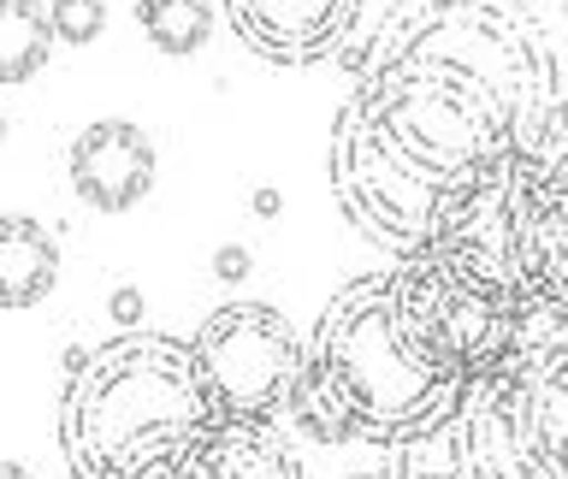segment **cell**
Listing matches in <instances>:
<instances>
[{"mask_svg": "<svg viewBox=\"0 0 568 479\" xmlns=\"http://www.w3.org/2000/svg\"><path fill=\"white\" fill-rule=\"evenodd\" d=\"M527 438L539 444L550 473L568 479V314H527L515 355L497 367Z\"/></svg>", "mask_w": 568, "mask_h": 479, "instance_id": "cell-7", "label": "cell"}, {"mask_svg": "<svg viewBox=\"0 0 568 479\" xmlns=\"http://www.w3.org/2000/svg\"><path fill=\"white\" fill-rule=\"evenodd\" d=\"M0 479H30V473L18 468V461H0Z\"/></svg>", "mask_w": 568, "mask_h": 479, "instance_id": "cell-19", "label": "cell"}, {"mask_svg": "<svg viewBox=\"0 0 568 479\" xmlns=\"http://www.w3.org/2000/svg\"><path fill=\"white\" fill-rule=\"evenodd\" d=\"M48 24H53V42L65 48H89L106 24V7L101 0H53L48 7Z\"/></svg>", "mask_w": 568, "mask_h": 479, "instance_id": "cell-14", "label": "cell"}, {"mask_svg": "<svg viewBox=\"0 0 568 479\" xmlns=\"http://www.w3.org/2000/svg\"><path fill=\"white\" fill-rule=\"evenodd\" d=\"M190 355L231 420H278L302 385V337L266 302H225L190 332Z\"/></svg>", "mask_w": 568, "mask_h": 479, "instance_id": "cell-6", "label": "cell"}, {"mask_svg": "<svg viewBox=\"0 0 568 479\" xmlns=\"http://www.w3.org/2000/svg\"><path fill=\"white\" fill-rule=\"evenodd\" d=\"M390 479H462V473H433V468H415V461H403V468L390 473Z\"/></svg>", "mask_w": 568, "mask_h": 479, "instance_id": "cell-17", "label": "cell"}, {"mask_svg": "<svg viewBox=\"0 0 568 479\" xmlns=\"http://www.w3.org/2000/svg\"><path fill=\"white\" fill-rule=\"evenodd\" d=\"M106 308H113V319H119L124 332H136V326H142V291H136V284L113 291V302H106Z\"/></svg>", "mask_w": 568, "mask_h": 479, "instance_id": "cell-15", "label": "cell"}, {"mask_svg": "<svg viewBox=\"0 0 568 479\" xmlns=\"http://www.w3.org/2000/svg\"><path fill=\"white\" fill-rule=\"evenodd\" d=\"M468 385L444 379L408 349L390 314L385 273L349 278L326 302L314 337L302 344V385L284 415L320 444H426L456 420Z\"/></svg>", "mask_w": 568, "mask_h": 479, "instance_id": "cell-2", "label": "cell"}, {"mask_svg": "<svg viewBox=\"0 0 568 479\" xmlns=\"http://www.w3.org/2000/svg\"><path fill=\"white\" fill-rule=\"evenodd\" d=\"M213 273H220V284H243V278H248V248L225 243L220 255H213Z\"/></svg>", "mask_w": 568, "mask_h": 479, "instance_id": "cell-16", "label": "cell"}, {"mask_svg": "<svg viewBox=\"0 0 568 479\" xmlns=\"http://www.w3.org/2000/svg\"><path fill=\"white\" fill-rule=\"evenodd\" d=\"M53 53L42 0H0V83H30Z\"/></svg>", "mask_w": 568, "mask_h": 479, "instance_id": "cell-12", "label": "cell"}, {"mask_svg": "<svg viewBox=\"0 0 568 479\" xmlns=\"http://www.w3.org/2000/svg\"><path fill=\"white\" fill-rule=\"evenodd\" d=\"M349 479H390V473H349Z\"/></svg>", "mask_w": 568, "mask_h": 479, "instance_id": "cell-20", "label": "cell"}, {"mask_svg": "<svg viewBox=\"0 0 568 479\" xmlns=\"http://www.w3.org/2000/svg\"><path fill=\"white\" fill-rule=\"evenodd\" d=\"M220 402L184 337L119 332L71 373L60 450L71 479H172Z\"/></svg>", "mask_w": 568, "mask_h": 479, "instance_id": "cell-3", "label": "cell"}, {"mask_svg": "<svg viewBox=\"0 0 568 479\" xmlns=\"http://www.w3.org/2000/svg\"><path fill=\"white\" fill-rule=\"evenodd\" d=\"M497 237L509 273L539 314H568V101L550 106L539 136L497 184Z\"/></svg>", "mask_w": 568, "mask_h": 479, "instance_id": "cell-5", "label": "cell"}, {"mask_svg": "<svg viewBox=\"0 0 568 479\" xmlns=\"http://www.w3.org/2000/svg\"><path fill=\"white\" fill-rule=\"evenodd\" d=\"M0 142H7V119H0Z\"/></svg>", "mask_w": 568, "mask_h": 479, "instance_id": "cell-21", "label": "cell"}, {"mask_svg": "<svg viewBox=\"0 0 568 479\" xmlns=\"http://www.w3.org/2000/svg\"><path fill=\"white\" fill-rule=\"evenodd\" d=\"M255 213H266V220H273V213H278V195L261 190V195H255Z\"/></svg>", "mask_w": 568, "mask_h": 479, "instance_id": "cell-18", "label": "cell"}, {"mask_svg": "<svg viewBox=\"0 0 568 479\" xmlns=\"http://www.w3.org/2000/svg\"><path fill=\"white\" fill-rule=\"evenodd\" d=\"M557 106L521 0H397L332 119V190L367 243L408 255L491 202Z\"/></svg>", "mask_w": 568, "mask_h": 479, "instance_id": "cell-1", "label": "cell"}, {"mask_svg": "<svg viewBox=\"0 0 568 479\" xmlns=\"http://www.w3.org/2000/svg\"><path fill=\"white\" fill-rule=\"evenodd\" d=\"M136 24L160 53H195L213 30L207 0H136Z\"/></svg>", "mask_w": 568, "mask_h": 479, "instance_id": "cell-13", "label": "cell"}, {"mask_svg": "<svg viewBox=\"0 0 568 479\" xmlns=\"http://www.w3.org/2000/svg\"><path fill=\"white\" fill-rule=\"evenodd\" d=\"M172 479H302L296 444L278 420H231L220 415L184 450Z\"/></svg>", "mask_w": 568, "mask_h": 479, "instance_id": "cell-10", "label": "cell"}, {"mask_svg": "<svg viewBox=\"0 0 568 479\" xmlns=\"http://www.w3.org/2000/svg\"><path fill=\"white\" fill-rule=\"evenodd\" d=\"M231 30L273 65H314L344 48L355 0H225Z\"/></svg>", "mask_w": 568, "mask_h": 479, "instance_id": "cell-8", "label": "cell"}, {"mask_svg": "<svg viewBox=\"0 0 568 479\" xmlns=\"http://www.w3.org/2000/svg\"><path fill=\"white\" fill-rule=\"evenodd\" d=\"M71 190L95 213H124L154 190V142L131 119H101L71 142Z\"/></svg>", "mask_w": 568, "mask_h": 479, "instance_id": "cell-9", "label": "cell"}, {"mask_svg": "<svg viewBox=\"0 0 568 479\" xmlns=\"http://www.w3.org/2000/svg\"><path fill=\"white\" fill-rule=\"evenodd\" d=\"M60 278V243L30 213H0V308H36Z\"/></svg>", "mask_w": 568, "mask_h": 479, "instance_id": "cell-11", "label": "cell"}, {"mask_svg": "<svg viewBox=\"0 0 568 479\" xmlns=\"http://www.w3.org/2000/svg\"><path fill=\"white\" fill-rule=\"evenodd\" d=\"M385 291L408 349L456 385H474L504 367L532 314L497 237V195L450 231L408 248L385 273Z\"/></svg>", "mask_w": 568, "mask_h": 479, "instance_id": "cell-4", "label": "cell"}]
</instances>
